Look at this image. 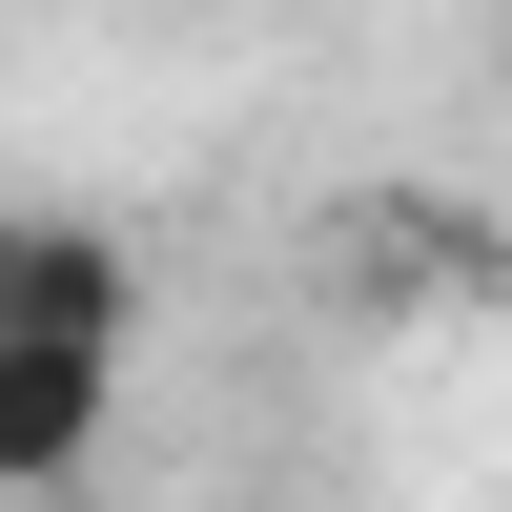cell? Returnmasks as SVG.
I'll return each instance as SVG.
<instances>
[{"label": "cell", "mask_w": 512, "mask_h": 512, "mask_svg": "<svg viewBox=\"0 0 512 512\" xmlns=\"http://www.w3.org/2000/svg\"><path fill=\"white\" fill-rule=\"evenodd\" d=\"M0 349H144V267L103 205H0Z\"/></svg>", "instance_id": "1"}, {"label": "cell", "mask_w": 512, "mask_h": 512, "mask_svg": "<svg viewBox=\"0 0 512 512\" xmlns=\"http://www.w3.org/2000/svg\"><path fill=\"white\" fill-rule=\"evenodd\" d=\"M328 246H349V267H390L369 308H512V205H451V185H369Z\"/></svg>", "instance_id": "2"}, {"label": "cell", "mask_w": 512, "mask_h": 512, "mask_svg": "<svg viewBox=\"0 0 512 512\" xmlns=\"http://www.w3.org/2000/svg\"><path fill=\"white\" fill-rule=\"evenodd\" d=\"M103 451H123V349H0V492L62 512Z\"/></svg>", "instance_id": "3"}, {"label": "cell", "mask_w": 512, "mask_h": 512, "mask_svg": "<svg viewBox=\"0 0 512 512\" xmlns=\"http://www.w3.org/2000/svg\"><path fill=\"white\" fill-rule=\"evenodd\" d=\"M62 512H103V492H62Z\"/></svg>", "instance_id": "4"}]
</instances>
